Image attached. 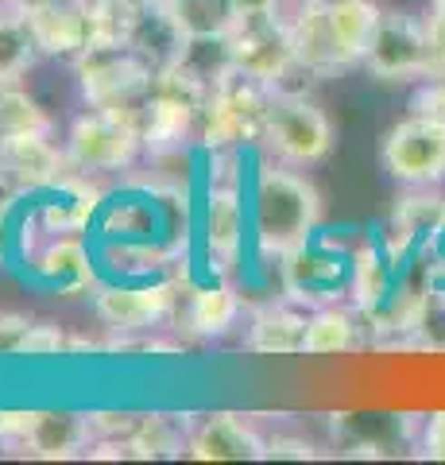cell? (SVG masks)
Instances as JSON below:
<instances>
[{"label":"cell","mask_w":445,"mask_h":465,"mask_svg":"<svg viewBox=\"0 0 445 465\" xmlns=\"http://www.w3.org/2000/svg\"><path fill=\"white\" fill-rule=\"evenodd\" d=\"M267 458H318V450H314V442L306 439H291V434H271L267 439Z\"/></svg>","instance_id":"obj_35"},{"label":"cell","mask_w":445,"mask_h":465,"mask_svg":"<svg viewBox=\"0 0 445 465\" xmlns=\"http://www.w3.org/2000/svg\"><path fill=\"white\" fill-rule=\"evenodd\" d=\"M143 415H128V411H93L90 427L93 439H132Z\"/></svg>","instance_id":"obj_32"},{"label":"cell","mask_w":445,"mask_h":465,"mask_svg":"<svg viewBox=\"0 0 445 465\" xmlns=\"http://www.w3.org/2000/svg\"><path fill=\"white\" fill-rule=\"evenodd\" d=\"M35 411H0V442L8 446H24L27 430H32Z\"/></svg>","instance_id":"obj_36"},{"label":"cell","mask_w":445,"mask_h":465,"mask_svg":"<svg viewBox=\"0 0 445 465\" xmlns=\"http://www.w3.org/2000/svg\"><path fill=\"white\" fill-rule=\"evenodd\" d=\"M228 51H233V66L244 74L276 82L295 66V39H291V16L276 12H240L237 24L228 27Z\"/></svg>","instance_id":"obj_10"},{"label":"cell","mask_w":445,"mask_h":465,"mask_svg":"<svg viewBox=\"0 0 445 465\" xmlns=\"http://www.w3.org/2000/svg\"><path fill=\"white\" fill-rule=\"evenodd\" d=\"M271 101H276V90L267 82L244 74V70H228L213 85L209 105L198 116V143L209 152H237L244 143H264Z\"/></svg>","instance_id":"obj_3"},{"label":"cell","mask_w":445,"mask_h":465,"mask_svg":"<svg viewBox=\"0 0 445 465\" xmlns=\"http://www.w3.org/2000/svg\"><path fill=\"white\" fill-rule=\"evenodd\" d=\"M0 186H5V183H0Z\"/></svg>","instance_id":"obj_43"},{"label":"cell","mask_w":445,"mask_h":465,"mask_svg":"<svg viewBox=\"0 0 445 465\" xmlns=\"http://www.w3.org/2000/svg\"><path fill=\"white\" fill-rule=\"evenodd\" d=\"M27 27L39 43V54L78 58L93 47V5H70V0H24Z\"/></svg>","instance_id":"obj_14"},{"label":"cell","mask_w":445,"mask_h":465,"mask_svg":"<svg viewBox=\"0 0 445 465\" xmlns=\"http://www.w3.org/2000/svg\"><path fill=\"white\" fill-rule=\"evenodd\" d=\"M295 8H329V5H341V0H291Z\"/></svg>","instance_id":"obj_40"},{"label":"cell","mask_w":445,"mask_h":465,"mask_svg":"<svg viewBox=\"0 0 445 465\" xmlns=\"http://www.w3.org/2000/svg\"><path fill=\"white\" fill-rule=\"evenodd\" d=\"M376 0H341L329 8H298L291 16V39L295 58L306 63L318 74H334V70L361 66L368 54L372 32L380 24Z\"/></svg>","instance_id":"obj_2"},{"label":"cell","mask_w":445,"mask_h":465,"mask_svg":"<svg viewBox=\"0 0 445 465\" xmlns=\"http://www.w3.org/2000/svg\"><path fill=\"white\" fill-rule=\"evenodd\" d=\"M0 5H24V0H0Z\"/></svg>","instance_id":"obj_42"},{"label":"cell","mask_w":445,"mask_h":465,"mask_svg":"<svg viewBox=\"0 0 445 465\" xmlns=\"http://www.w3.org/2000/svg\"><path fill=\"white\" fill-rule=\"evenodd\" d=\"M202 237H206L209 260L221 272H233L240 264L244 237H252V217H248V198H244L233 174L228 179H213L209 186L206 213H202Z\"/></svg>","instance_id":"obj_12"},{"label":"cell","mask_w":445,"mask_h":465,"mask_svg":"<svg viewBox=\"0 0 445 465\" xmlns=\"http://www.w3.org/2000/svg\"><path fill=\"white\" fill-rule=\"evenodd\" d=\"M39 58V43L20 5H0V85L20 82Z\"/></svg>","instance_id":"obj_25"},{"label":"cell","mask_w":445,"mask_h":465,"mask_svg":"<svg viewBox=\"0 0 445 465\" xmlns=\"http://www.w3.org/2000/svg\"><path fill=\"white\" fill-rule=\"evenodd\" d=\"M124 12H148V8H160L163 0H117Z\"/></svg>","instance_id":"obj_39"},{"label":"cell","mask_w":445,"mask_h":465,"mask_svg":"<svg viewBox=\"0 0 445 465\" xmlns=\"http://www.w3.org/2000/svg\"><path fill=\"white\" fill-rule=\"evenodd\" d=\"M264 143L279 163L291 167H314L329 159L337 143V128L329 121V113L303 94V97H276L267 113Z\"/></svg>","instance_id":"obj_8"},{"label":"cell","mask_w":445,"mask_h":465,"mask_svg":"<svg viewBox=\"0 0 445 465\" xmlns=\"http://www.w3.org/2000/svg\"><path fill=\"white\" fill-rule=\"evenodd\" d=\"M70 353V338L59 322H32L20 357H63Z\"/></svg>","instance_id":"obj_30"},{"label":"cell","mask_w":445,"mask_h":465,"mask_svg":"<svg viewBox=\"0 0 445 465\" xmlns=\"http://www.w3.org/2000/svg\"><path fill=\"white\" fill-rule=\"evenodd\" d=\"M364 66L380 82H426L434 78V43H430L426 16L414 12H380V24L372 32Z\"/></svg>","instance_id":"obj_6"},{"label":"cell","mask_w":445,"mask_h":465,"mask_svg":"<svg viewBox=\"0 0 445 465\" xmlns=\"http://www.w3.org/2000/svg\"><path fill=\"white\" fill-rule=\"evenodd\" d=\"M419 349H430V353H445V291H430L426 311H422V326L419 338H414Z\"/></svg>","instance_id":"obj_29"},{"label":"cell","mask_w":445,"mask_h":465,"mask_svg":"<svg viewBox=\"0 0 445 465\" xmlns=\"http://www.w3.org/2000/svg\"><path fill=\"white\" fill-rule=\"evenodd\" d=\"M32 133H51L47 109L27 90H20V82L0 85V140L32 136Z\"/></svg>","instance_id":"obj_28"},{"label":"cell","mask_w":445,"mask_h":465,"mask_svg":"<svg viewBox=\"0 0 445 465\" xmlns=\"http://www.w3.org/2000/svg\"><path fill=\"white\" fill-rule=\"evenodd\" d=\"M445 225V198L438 186H403V194L395 198L392 225H387V244L399 260H411L419 249H426L430 241Z\"/></svg>","instance_id":"obj_16"},{"label":"cell","mask_w":445,"mask_h":465,"mask_svg":"<svg viewBox=\"0 0 445 465\" xmlns=\"http://www.w3.org/2000/svg\"><path fill=\"white\" fill-rule=\"evenodd\" d=\"M411 113H426V116H434V121L445 124V74L426 78V82L414 85V94H411Z\"/></svg>","instance_id":"obj_31"},{"label":"cell","mask_w":445,"mask_h":465,"mask_svg":"<svg viewBox=\"0 0 445 465\" xmlns=\"http://www.w3.org/2000/svg\"><path fill=\"white\" fill-rule=\"evenodd\" d=\"M190 446V427L175 415H143L132 434L136 458H182Z\"/></svg>","instance_id":"obj_27"},{"label":"cell","mask_w":445,"mask_h":465,"mask_svg":"<svg viewBox=\"0 0 445 465\" xmlns=\"http://www.w3.org/2000/svg\"><path fill=\"white\" fill-rule=\"evenodd\" d=\"M403 268H407V260H399L392 252V244L383 241V232H368V237H361L353 244V275H349L353 307L364 318L380 314L399 291Z\"/></svg>","instance_id":"obj_13"},{"label":"cell","mask_w":445,"mask_h":465,"mask_svg":"<svg viewBox=\"0 0 445 465\" xmlns=\"http://www.w3.org/2000/svg\"><path fill=\"white\" fill-rule=\"evenodd\" d=\"M66 171V152L51 140V133L0 140V183L12 191H51Z\"/></svg>","instance_id":"obj_15"},{"label":"cell","mask_w":445,"mask_h":465,"mask_svg":"<svg viewBox=\"0 0 445 465\" xmlns=\"http://www.w3.org/2000/svg\"><path fill=\"white\" fill-rule=\"evenodd\" d=\"M361 311L356 307H337V302H325V307L310 311V326H306V357H334V353H353L368 341V330L361 326Z\"/></svg>","instance_id":"obj_23"},{"label":"cell","mask_w":445,"mask_h":465,"mask_svg":"<svg viewBox=\"0 0 445 465\" xmlns=\"http://www.w3.org/2000/svg\"><path fill=\"white\" fill-rule=\"evenodd\" d=\"M419 450L426 458L445 461V411H434L422 419V434H419Z\"/></svg>","instance_id":"obj_34"},{"label":"cell","mask_w":445,"mask_h":465,"mask_svg":"<svg viewBox=\"0 0 445 465\" xmlns=\"http://www.w3.org/2000/svg\"><path fill=\"white\" fill-rule=\"evenodd\" d=\"M186 454L198 461H256L267 458V439L240 415H206L190 427Z\"/></svg>","instance_id":"obj_17"},{"label":"cell","mask_w":445,"mask_h":465,"mask_svg":"<svg viewBox=\"0 0 445 465\" xmlns=\"http://www.w3.org/2000/svg\"><path fill=\"white\" fill-rule=\"evenodd\" d=\"M179 283H112L93 291V314L109 333H148L175 314Z\"/></svg>","instance_id":"obj_11"},{"label":"cell","mask_w":445,"mask_h":465,"mask_svg":"<svg viewBox=\"0 0 445 465\" xmlns=\"http://www.w3.org/2000/svg\"><path fill=\"white\" fill-rule=\"evenodd\" d=\"M430 8H434V12H445V0H430Z\"/></svg>","instance_id":"obj_41"},{"label":"cell","mask_w":445,"mask_h":465,"mask_svg":"<svg viewBox=\"0 0 445 465\" xmlns=\"http://www.w3.org/2000/svg\"><path fill=\"white\" fill-rule=\"evenodd\" d=\"M306 326H310V307H303V302H295V299L264 302L248 318L244 345L260 357H291L306 349Z\"/></svg>","instance_id":"obj_20"},{"label":"cell","mask_w":445,"mask_h":465,"mask_svg":"<svg viewBox=\"0 0 445 465\" xmlns=\"http://www.w3.org/2000/svg\"><path fill=\"white\" fill-rule=\"evenodd\" d=\"M426 24H430V43H434V78H438L445 74V12L430 8Z\"/></svg>","instance_id":"obj_37"},{"label":"cell","mask_w":445,"mask_h":465,"mask_svg":"<svg viewBox=\"0 0 445 465\" xmlns=\"http://www.w3.org/2000/svg\"><path fill=\"white\" fill-rule=\"evenodd\" d=\"M198 109L182 105V101L167 97L160 90H151L140 101L136 121H140V136H143V152L151 155H170L182 152L186 143L198 140Z\"/></svg>","instance_id":"obj_19"},{"label":"cell","mask_w":445,"mask_h":465,"mask_svg":"<svg viewBox=\"0 0 445 465\" xmlns=\"http://www.w3.org/2000/svg\"><path fill=\"white\" fill-rule=\"evenodd\" d=\"M124 47H132L143 58V63H148L155 74H160V70L179 63V54L186 47V35L179 32V24L170 20V12L160 5V8L132 12V16H128Z\"/></svg>","instance_id":"obj_22"},{"label":"cell","mask_w":445,"mask_h":465,"mask_svg":"<svg viewBox=\"0 0 445 465\" xmlns=\"http://www.w3.org/2000/svg\"><path fill=\"white\" fill-rule=\"evenodd\" d=\"M32 272L43 287L59 291V295H85L97 283L93 252L85 249L78 232H59L43 244V252L32 260Z\"/></svg>","instance_id":"obj_18"},{"label":"cell","mask_w":445,"mask_h":465,"mask_svg":"<svg viewBox=\"0 0 445 465\" xmlns=\"http://www.w3.org/2000/svg\"><path fill=\"white\" fill-rule=\"evenodd\" d=\"M70 171L82 174H109V171H128L143 152L140 121L132 109H102L90 105L78 113L66 128L63 140Z\"/></svg>","instance_id":"obj_4"},{"label":"cell","mask_w":445,"mask_h":465,"mask_svg":"<svg viewBox=\"0 0 445 465\" xmlns=\"http://www.w3.org/2000/svg\"><path fill=\"white\" fill-rule=\"evenodd\" d=\"M27 330H32V318L0 311V357H20L24 341H27Z\"/></svg>","instance_id":"obj_33"},{"label":"cell","mask_w":445,"mask_h":465,"mask_svg":"<svg viewBox=\"0 0 445 465\" xmlns=\"http://www.w3.org/2000/svg\"><path fill=\"white\" fill-rule=\"evenodd\" d=\"M93 446V427L90 415L82 411H35L32 430H27L24 450L32 458H47V461H66L78 458Z\"/></svg>","instance_id":"obj_21"},{"label":"cell","mask_w":445,"mask_h":465,"mask_svg":"<svg viewBox=\"0 0 445 465\" xmlns=\"http://www.w3.org/2000/svg\"><path fill=\"white\" fill-rule=\"evenodd\" d=\"M322 194L303 167L271 159L256 171L248 191L252 249L260 260H283L322 229Z\"/></svg>","instance_id":"obj_1"},{"label":"cell","mask_w":445,"mask_h":465,"mask_svg":"<svg viewBox=\"0 0 445 465\" xmlns=\"http://www.w3.org/2000/svg\"><path fill=\"white\" fill-rule=\"evenodd\" d=\"M170 20L179 24L186 39L194 35H228V27L237 24L240 5L237 0H163Z\"/></svg>","instance_id":"obj_26"},{"label":"cell","mask_w":445,"mask_h":465,"mask_svg":"<svg viewBox=\"0 0 445 465\" xmlns=\"http://www.w3.org/2000/svg\"><path fill=\"white\" fill-rule=\"evenodd\" d=\"M74 63V74L82 85L85 105H102V109H140V101L151 94L155 70L143 58L124 47V43H102V47L82 51Z\"/></svg>","instance_id":"obj_5"},{"label":"cell","mask_w":445,"mask_h":465,"mask_svg":"<svg viewBox=\"0 0 445 465\" xmlns=\"http://www.w3.org/2000/svg\"><path fill=\"white\" fill-rule=\"evenodd\" d=\"M380 163L399 186L445 183V124L426 113H411L383 133Z\"/></svg>","instance_id":"obj_9"},{"label":"cell","mask_w":445,"mask_h":465,"mask_svg":"<svg viewBox=\"0 0 445 465\" xmlns=\"http://www.w3.org/2000/svg\"><path fill=\"white\" fill-rule=\"evenodd\" d=\"M240 12H276L283 8V0H237Z\"/></svg>","instance_id":"obj_38"},{"label":"cell","mask_w":445,"mask_h":465,"mask_svg":"<svg viewBox=\"0 0 445 465\" xmlns=\"http://www.w3.org/2000/svg\"><path fill=\"white\" fill-rule=\"evenodd\" d=\"M186 330L198 333V338H225L228 330L237 326L240 318V295L237 287L228 283H206L198 287L190 299H186Z\"/></svg>","instance_id":"obj_24"},{"label":"cell","mask_w":445,"mask_h":465,"mask_svg":"<svg viewBox=\"0 0 445 465\" xmlns=\"http://www.w3.org/2000/svg\"><path fill=\"white\" fill-rule=\"evenodd\" d=\"M283 268V295L303 302V307H325L349 295V275H353V244L329 241L318 229L314 237L295 249L291 256L279 260Z\"/></svg>","instance_id":"obj_7"}]
</instances>
